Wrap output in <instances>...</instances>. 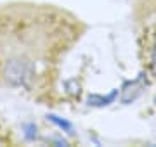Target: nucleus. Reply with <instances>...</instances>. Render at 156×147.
<instances>
[{"instance_id":"obj_1","label":"nucleus","mask_w":156,"mask_h":147,"mask_svg":"<svg viewBox=\"0 0 156 147\" xmlns=\"http://www.w3.org/2000/svg\"><path fill=\"white\" fill-rule=\"evenodd\" d=\"M75 38V23L61 12L35 5L7 9L0 17V78L30 88Z\"/></svg>"}]
</instances>
